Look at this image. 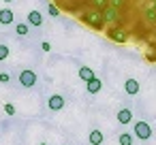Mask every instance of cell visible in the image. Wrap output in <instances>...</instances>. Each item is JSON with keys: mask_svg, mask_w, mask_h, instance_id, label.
I'll list each match as a JSON object with an SVG mask.
<instances>
[{"mask_svg": "<svg viewBox=\"0 0 156 145\" xmlns=\"http://www.w3.org/2000/svg\"><path fill=\"white\" fill-rule=\"evenodd\" d=\"M145 19H147L150 24H156V11H154V7H152V2H150L147 9H145Z\"/></svg>", "mask_w": 156, "mask_h": 145, "instance_id": "cell-15", "label": "cell"}, {"mask_svg": "<svg viewBox=\"0 0 156 145\" xmlns=\"http://www.w3.org/2000/svg\"><path fill=\"white\" fill-rule=\"evenodd\" d=\"M126 2H128V0H107V7L109 9H115V11H124L126 9Z\"/></svg>", "mask_w": 156, "mask_h": 145, "instance_id": "cell-14", "label": "cell"}, {"mask_svg": "<svg viewBox=\"0 0 156 145\" xmlns=\"http://www.w3.org/2000/svg\"><path fill=\"white\" fill-rule=\"evenodd\" d=\"M107 36H109L113 43H126V41H128V30H124V28H111V30L107 32Z\"/></svg>", "mask_w": 156, "mask_h": 145, "instance_id": "cell-5", "label": "cell"}, {"mask_svg": "<svg viewBox=\"0 0 156 145\" xmlns=\"http://www.w3.org/2000/svg\"><path fill=\"white\" fill-rule=\"evenodd\" d=\"M39 145H47V143H39Z\"/></svg>", "mask_w": 156, "mask_h": 145, "instance_id": "cell-26", "label": "cell"}, {"mask_svg": "<svg viewBox=\"0 0 156 145\" xmlns=\"http://www.w3.org/2000/svg\"><path fill=\"white\" fill-rule=\"evenodd\" d=\"M28 24H30V26H37V28L43 26V15H41L39 11H30V13H28Z\"/></svg>", "mask_w": 156, "mask_h": 145, "instance_id": "cell-11", "label": "cell"}, {"mask_svg": "<svg viewBox=\"0 0 156 145\" xmlns=\"http://www.w3.org/2000/svg\"><path fill=\"white\" fill-rule=\"evenodd\" d=\"M118 143H120V145H133V134H130V132H122V134L118 136Z\"/></svg>", "mask_w": 156, "mask_h": 145, "instance_id": "cell-16", "label": "cell"}, {"mask_svg": "<svg viewBox=\"0 0 156 145\" xmlns=\"http://www.w3.org/2000/svg\"><path fill=\"white\" fill-rule=\"evenodd\" d=\"M15 32H17L20 36H28L30 28H28V24H17V26H15Z\"/></svg>", "mask_w": 156, "mask_h": 145, "instance_id": "cell-18", "label": "cell"}, {"mask_svg": "<svg viewBox=\"0 0 156 145\" xmlns=\"http://www.w3.org/2000/svg\"><path fill=\"white\" fill-rule=\"evenodd\" d=\"M5 113H7V115H15V105L5 102Z\"/></svg>", "mask_w": 156, "mask_h": 145, "instance_id": "cell-19", "label": "cell"}, {"mask_svg": "<svg viewBox=\"0 0 156 145\" xmlns=\"http://www.w3.org/2000/svg\"><path fill=\"white\" fill-rule=\"evenodd\" d=\"M101 88H103V81H101L98 77H94V79H90V81L86 83L88 94H98V92H101Z\"/></svg>", "mask_w": 156, "mask_h": 145, "instance_id": "cell-8", "label": "cell"}, {"mask_svg": "<svg viewBox=\"0 0 156 145\" xmlns=\"http://www.w3.org/2000/svg\"><path fill=\"white\" fill-rule=\"evenodd\" d=\"M101 17H103V24H120L122 22V17H120V11H115V9H105V11H101Z\"/></svg>", "mask_w": 156, "mask_h": 145, "instance_id": "cell-4", "label": "cell"}, {"mask_svg": "<svg viewBox=\"0 0 156 145\" xmlns=\"http://www.w3.org/2000/svg\"><path fill=\"white\" fill-rule=\"evenodd\" d=\"M41 49H43V51H51V45H49L47 41H43V43H41Z\"/></svg>", "mask_w": 156, "mask_h": 145, "instance_id": "cell-23", "label": "cell"}, {"mask_svg": "<svg viewBox=\"0 0 156 145\" xmlns=\"http://www.w3.org/2000/svg\"><path fill=\"white\" fill-rule=\"evenodd\" d=\"M139 90H141V85H139V81L137 79H126L124 81V92L126 94H130V96H135V94H139Z\"/></svg>", "mask_w": 156, "mask_h": 145, "instance_id": "cell-7", "label": "cell"}, {"mask_svg": "<svg viewBox=\"0 0 156 145\" xmlns=\"http://www.w3.org/2000/svg\"><path fill=\"white\" fill-rule=\"evenodd\" d=\"M7 58H9V47L0 45V60H7Z\"/></svg>", "mask_w": 156, "mask_h": 145, "instance_id": "cell-20", "label": "cell"}, {"mask_svg": "<svg viewBox=\"0 0 156 145\" xmlns=\"http://www.w3.org/2000/svg\"><path fill=\"white\" fill-rule=\"evenodd\" d=\"M135 136L137 139H141V141H147V139H152V126L147 124V122H135Z\"/></svg>", "mask_w": 156, "mask_h": 145, "instance_id": "cell-2", "label": "cell"}, {"mask_svg": "<svg viewBox=\"0 0 156 145\" xmlns=\"http://www.w3.org/2000/svg\"><path fill=\"white\" fill-rule=\"evenodd\" d=\"M81 22H83V24H88V26H90V28H94V30H101V28H103L101 11H88V13H83V15H81Z\"/></svg>", "mask_w": 156, "mask_h": 145, "instance_id": "cell-1", "label": "cell"}, {"mask_svg": "<svg viewBox=\"0 0 156 145\" xmlns=\"http://www.w3.org/2000/svg\"><path fill=\"white\" fill-rule=\"evenodd\" d=\"M64 105H66V100H64V96H60V94H54V96H49V100H47V107H49L51 111H60V109H64Z\"/></svg>", "mask_w": 156, "mask_h": 145, "instance_id": "cell-6", "label": "cell"}, {"mask_svg": "<svg viewBox=\"0 0 156 145\" xmlns=\"http://www.w3.org/2000/svg\"><path fill=\"white\" fill-rule=\"evenodd\" d=\"M152 7H154V11H156V2H152Z\"/></svg>", "mask_w": 156, "mask_h": 145, "instance_id": "cell-24", "label": "cell"}, {"mask_svg": "<svg viewBox=\"0 0 156 145\" xmlns=\"http://www.w3.org/2000/svg\"><path fill=\"white\" fill-rule=\"evenodd\" d=\"M94 77H96V75H94V71H92L90 66H81V68H79V79H83L86 83H88L90 79H94Z\"/></svg>", "mask_w": 156, "mask_h": 145, "instance_id": "cell-13", "label": "cell"}, {"mask_svg": "<svg viewBox=\"0 0 156 145\" xmlns=\"http://www.w3.org/2000/svg\"><path fill=\"white\" fill-rule=\"evenodd\" d=\"M2 2H13V0H2Z\"/></svg>", "mask_w": 156, "mask_h": 145, "instance_id": "cell-25", "label": "cell"}, {"mask_svg": "<svg viewBox=\"0 0 156 145\" xmlns=\"http://www.w3.org/2000/svg\"><path fill=\"white\" fill-rule=\"evenodd\" d=\"M150 2H156V0H150Z\"/></svg>", "mask_w": 156, "mask_h": 145, "instance_id": "cell-27", "label": "cell"}, {"mask_svg": "<svg viewBox=\"0 0 156 145\" xmlns=\"http://www.w3.org/2000/svg\"><path fill=\"white\" fill-rule=\"evenodd\" d=\"M13 11L11 9H0V24L2 26H9V24H13Z\"/></svg>", "mask_w": 156, "mask_h": 145, "instance_id": "cell-10", "label": "cell"}, {"mask_svg": "<svg viewBox=\"0 0 156 145\" xmlns=\"http://www.w3.org/2000/svg\"><path fill=\"white\" fill-rule=\"evenodd\" d=\"M90 2H92L94 11H105L107 9V0H90Z\"/></svg>", "mask_w": 156, "mask_h": 145, "instance_id": "cell-17", "label": "cell"}, {"mask_svg": "<svg viewBox=\"0 0 156 145\" xmlns=\"http://www.w3.org/2000/svg\"><path fill=\"white\" fill-rule=\"evenodd\" d=\"M115 119H118L122 126H124V124H130V122H133V111H130V109H120L118 115H115Z\"/></svg>", "mask_w": 156, "mask_h": 145, "instance_id": "cell-9", "label": "cell"}, {"mask_svg": "<svg viewBox=\"0 0 156 145\" xmlns=\"http://www.w3.org/2000/svg\"><path fill=\"white\" fill-rule=\"evenodd\" d=\"M9 81H11V75L7 71H2V73H0V83H9Z\"/></svg>", "mask_w": 156, "mask_h": 145, "instance_id": "cell-21", "label": "cell"}, {"mask_svg": "<svg viewBox=\"0 0 156 145\" xmlns=\"http://www.w3.org/2000/svg\"><path fill=\"white\" fill-rule=\"evenodd\" d=\"M47 11H49V13H51L54 17H58V15H60V9H58L56 5H49V7H47Z\"/></svg>", "mask_w": 156, "mask_h": 145, "instance_id": "cell-22", "label": "cell"}, {"mask_svg": "<svg viewBox=\"0 0 156 145\" xmlns=\"http://www.w3.org/2000/svg\"><path fill=\"white\" fill-rule=\"evenodd\" d=\"M88 139H90V145H101L105 136H103V132H101L98 128H92V130H90V136H88Z\"/></svg>", "mask_w": 156, "mask_h": 145, "instance_id": "cell-12", "label": "cell"}, {"mask_svg": "<svg viewBox=\"0 0 156 145\" xmlns=\"http://www.w3.org/2000/svg\"><path fill=\"white\" fill-rule=\"evenodd\" d=\"M20 85L22 88H34L37 85V73L34 71H22L20 73Z\"/></svg>", "mask_w": 156, "mask_h": 145, "instance_id": "cell-3", "label": "cell"}]
</instances>
